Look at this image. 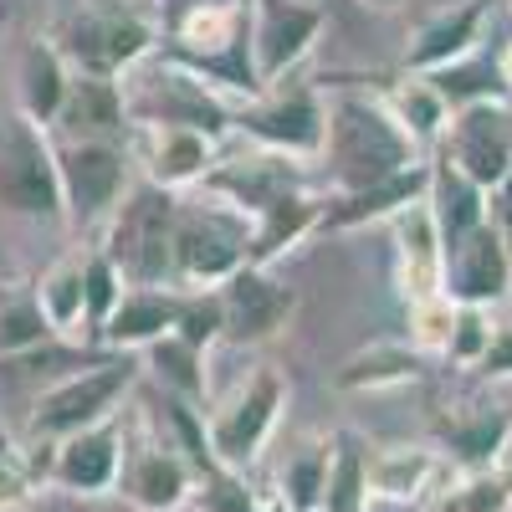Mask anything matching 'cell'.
Masks as SVG:
<instances>
[{"instance_id":"32","label":"cell","mask_w":512,"mask_h":512,"mask_svg":"<svg viewBox=\"0 0 512 512\" xmlns=\"http://www.w3.org/2000/svg\"><path fill=\"white\" fill-rule=\"evenodd\" d=\"M369 446L354 431H338L328 451V477L318 512H369Z\"/></svg>"},{"instance_id":"13","label":"cell","mask_w":512,"mask_h":512,"mask_svg":"<svg viewBox=\"0 0 512 512\" xmlns=\"http://www.w3.org/2000/svg\"><path fill=\"white\" fill-rule=\"evenodd\" d=\"M128 159H134L139 180H154L164 190H200L205 175L221 159V139L195 134V128H169V123H128Z\"/></svg>"},{"instance_id":"27","label":"cell","mask_w":512,"mask_h":512,"mask_svg":"<svg viewBox=\"0 0 512 512\" xmlns=\"http://www.w3.org/2000/svg\"><path fill=\"white\" fill-rule=\"evenodd\" d=\"M425 205L441 226V246L461 241L466 231H477L482 221H492V195L482 185H472L461 169L441 154H431V185H425Z\"/></svg>"},{"instance_id":"28","label":"cell","mask_w":512,"mask_h":512,"mask_svg":"<svg viewBox=\"0 0 512 512\" xmlns=\"http://www.w3.org/2000/svg\"><path fill=\"white\" fill-rule=\"evenodd\" d=\"M436 431H441V446L456 472H497L502 456L512 451V415L461 410V415L441 420Z\"/></svg>"},{"instance_id":"37","label":"cell","mask_w":512,"mask_h":512,"mask_svg":"<svg viewBox=\"0 0 512 512\" xmlns=\"http://www.w3.org/2000/svg\"><path fill=\"white\" fill-rule=\"evenodd\" d=\"M420 77L436 82V93L446 98L451 113L466 108V103H482V98H502V72H497V62H487L482 52L461 57V62H451V67H441V72H420Z\"/></svg>"},{"instance_id":"45","label":"cell","mask_w":512,"mask_h":512,"mask_svg":"<svg viewBox=\"0 0 512 512\" xmlns=\"http://www.w3.org/2000/svg\"><path fill=\"white\" fill-rule=\"evenodd\" d=\"M492 221H497V231H502V241H507V251H512V200L492 195Z\"/></svg>"},{"instance_id":"48","label":"cell","mask_w":512,"mask_h":512,"mask_svg":"<svg viewBox=\"0 0 512 512\" xmlns=\"http://www.w3.org/2000/svg\"><path fill=\"white\" fill-rule=\"evenodd\" d=\"M6 512H31V507H26V502H21V507H6Z\"/></svg>"},{"instance_id":"26","label":"cell","mask_w":512,"mask_h":512,"mask_svg":"<svg viewBox=\"0 0 512 512\" xmlns=\"http://www.w3.org/2000/svg\"><path fill=\"white\" fill-rule=\"evenodd\" d=\"M446 477V456L425 446H384L369 451V492L390 502H431Z\"/></svg>"},{"instance_id":"33","label":"cell","mask_w":512,"mask_h":512,"mask_svg":"<svg viewBox=\"0 0 512 512\" xmlns=\"http://www.w3.org/2000/svg\"><path fill=\"white\" fill-rule=\"evenodd\" d=\"M31 287H36V303H41V313H47V323H52L57 338L88 333V297H82V251H72V256H62V262H52Z\"/></svg>"},{"instance_id":"40","label":"cell","mask_w":512,"mask_h":512,"mask_svg":"<svg viewBox=\"0 0 512 512\" xmlns=\"http://www.w3.org/2000/svg\"><path fill=\"white\" fill-rule=\"evenodd\" d=\"M492 308H472V303H456V318H451V338H446V359L461 364V369H477L492 349Z\"/></svg>"},{"instance_id":"17","label":"cell","mask_w":512,"mask_h":512,"mask_svg":"<svg viewBox=\"0 0 512 512\" xmlns=\"http://www.w3.org/2000/svg\"><path fill=\"white\" fill-rule=\"evenodd\" d=\"M123 425L118 415L103 420V425H88L67 441L52 446L47 456V482L57 492H72V497H98V492H113L118 487V472H123Z\"/></svg>"},{"instance_id":"18","label":"cell","mask_w":512,"mask_h":512,"mask_svg":"<svg viewBox=\"0 0 512 512\" xmlns=\"http://www.w3.org/2000/svg\"><path fill=\"white\" fill-rule=\"evenodd\" d=\"M308 185V164L303 159H287V154H272V149H246V154H231V159H216V169L205 175V190L226 195L236 210L256 216L262 205H272L277 195Z\"/></svg>"},{"instance_id":"24","label":"cell","mask_w":512,"mask_h":512,"mask_svg":"<svg viewBox=\"0 0 512 512\" xmlns=\"http://www.w3.org/2000/svg\"><path fill=\"white\" fill-rule=\"evenodd\" d=\"M175 313H180V287H128L108 323L98 328V344H108L113 354L149 349L154 338L175 333Z\"/></svg>"},{"instance_id":"34","label":"cell","mask_w":512,"mask_h":512,"mask_svg":"<svg viewBox=\"0 0 512 512\" xmlns=\"http://www.w3.org/2000/svg\"><path fill=\"white\" fill-rule=\"evenodd\" d=\"M149 354V369H154V379L164 384L175 400H185V405H205V349H195V344H185L180 333H164V338H154V344L144 349Z\"/></svg>"},{"instance_id":"12","label":"cell","mask_w":512,"mask_h":512,"mask_svg":"<svg viewBox=\"0 0 512 512\" xmlns=\"http://www.w3.org/2000/svg\"><path fill=\"white\" fill-rule=\"evenodd\" d=\"M328 16L313 0H251V57H256V77L262 88L287 82L303 57L318 47Z\"/></svg>"},{"instance_id":"15","label":"cell","mask_w":512,"mask_h":512,"mask_svg":"<svg viewBox=\"0 0 512 512\" xmlns=\"http://www.w3.org/2000/svg\"><path fill=\"white\" fill-rule=\"evenodd\" d=\"M195 461L175 441H144V446H123V472L118 492L134 502L139 512H180L195 497Z\"/></svg>"},{"instance_id":"7","label":"cell","mask_w":512,"mask_h":512,"mask_svg":"<svg viewBox=\"0 0 512 512\" xmlns=\"http://www.w3.org/2000/svg\"><path fill=\"white\" fill-rule=\"evenodd\" d=\"M236 134H246L256 149L318 164L328 139V98L313 82H272L256 98L236 103Z\"/></svg>"},{"instance_id":"5","label":"cell","mask_w":512,"mask_h":512,"mask_svg":"<svg viewBox=\"0 0 512 512\" xmlns=\"http://www.w3.org/2000/svg\"><path fill=\"white\" fill-rule=\"evenodd\" d=\"M251 262V216L226 195H180L175 210V287H221Z\"/></svg>"},{"instance_id":"3","label":"cell","mask_w":512,"mask_h":512,"mask_svg":"<svg viewBox=\"0 0 512 512\" xmlns=\"http://www.w3.org/2000/svg\"><path fill=\"white\" fill-rule=\"evenodd\" d=\"M128 123H169V128H195V134L226 139L236 128V103L210 88L200 72H190L175 57H144L118 77Z\"/></svg>"},{"instance_id":"25","label":"cell","mask_w":512,"mask_h":512,"mask_svg":"<svg viewBox=\"0 0 512 512\" xmlns=\"http://www.w3.org/2000/svg\"><path fill=\"white\" fill-rule=\"evenodd\" d=\"M67 82H72V67L57 52V41L31 36L16 57V113L41 123V128H52L57 113H62V98H67Z\"/></svg>"},{"instance_id":"42","label":"cell","mask_w":512,"mask_h":512,"mask_svg":"<svg viewBox=\"0 0 512 512\" xmlns=\"http://www.w3.org/2000/svg\"><path fill=\"white\" fill-rule=\"evenodd\" d=\"M36 482H41V472H36V461H31V446H21L6 425H0V512L21 507Z\"/></svg>"},{"instance_id":"35","label":"cell","mask_w":512,"mask_h":512,"mask_svg":"<svg viewBox=\"0 0 512 512\" xmlns=\"http://www.w3.org/2000/svg\"><path fill=\"white\" fill-rule=\"evenodd\" d=\"M328 451H333V441H318V436H308L297 451H287V461L277 466L282 512H318L323 477H328Z\"/></svg>"},{"instance_id":"41","label":"cell","mask_w":512,"mask_h":512,"mask_svg":"<svg viewBox=\"0 0 512 512\" xmlns=\"http://www.w3.org/2000/svg\"><path fill=\"white\" fill-rule=\"evenodd\" d=\"M451 318H456V303L446 292L436 297H415L405 303V323H410V344L420 354H446V338H451Z\"/></svg>"},{"instance_id":"6","label":"cell","mask_w":512,"mask_h":512,"mask_svg":"<svg viewBox=\"0 0 512 512\" xmlns=\"http://www.w3.org/2000/svg\"><path fill=\"white\" fill-rule=\"evenodd\" d=\"M139 369L123 359H98L88 369H77L67 379H57L52 390H41L36 405H31V420H26V441L31 446H57L88 425H103L118 415V405L134 390Z\"/></svg>"},{"instance_id":"47","label":"cell","mask_w":512,"mask_h":512,"mask_svg":"<svg viewBox=\"0 0 512 512\" xmlns=\"http://www.w3.org/2000/svg\"><path fill=\"white\" fill-rule=\"evenodd\" d=\"M364 6H374V11H400L405 0H364Z\"/></svg>"},{"instance_id":"31","label":"cell","mask_w":512,"mask_h":512,"mask_svg":"<svg viewBox=\"0 0 512 512\" xmlns=\"http://www.w3.org/2000/svg\"><path fill=\"white\" fill-rule=\"evenodd\" d=\"M384 103H390V113L400 118V128H405V134H410L425 154H436V144H441V134H446V123H451V108H446V98L436 93L431 77L405 72L400 82H390Z\"/></svg>"},{"instance_id":"38","label":"cell","mask_w":512,"mask_h":512,"mask_svg":"<svg viewBox=\"0 0 512 512\" xmlns=\"http://www.w3.org/2000/svg\"><path fill=\"white\" fill-rule=\"evenodd\" d=\"M175 333L195 349H216L226 338V308H221V287H180V313H175Z\"/></svg>"},{"instance_id":"21","label":"cell","mask_w":512,"mask_h":512,"mask_svg":"<svg viewBox=\"0 0 512 512\" xmlns=\"http://www.w3.org/2000/svg\"><path fill=\"white\" fill-rule=\"evenodd\" d=\"M487 11L492 0H456V6H441L431 21H420V31L405 47V72H441L461 57H472L487 26Z\"/></svg>"},{"instance_id":"36","label":"cell","mask_w":512,"mask_h":512,"mask_svg":"<svg viewBox=\"0 0 512 512\" xmlns=\"http://www.w3.org/2000/svg\"><path fill=\"white\" fill-rule=\"evenodd\" d=\"M425 512H512V477L502 472H451V482L425 502Z\"/></svg>"},{"instance_id":"46","label":"cell","mask_w":512,"mask_h":512,"mask_svg":"<svg viewBox=\"0 0 512 512\" xmlns=\"http://www.w3.org/2000/svg\"><path fill=\"white\" fill-rule=\"evenodd\" d=\"M497 72H502V93L512 98V41L502 47V57H497Z\"/></svg>"},{"instance_id":"4","label":"cell","mask_w":512,"mask_h":512,"mask_svg":"<svg viewBox=\"0 0 512 512\" xmlns=\"http://www.w3.org/2000/svg\"><path fill=\"white\" fill-rule=\"evenodd\" d=\"M57 52L72 72L93 77H123L159 47V21L139 11L134 0H77L52 31Z\"/></svg>"},{"instance_id":"49","label":"cell","mask_w":512,"mask_h":512,"mask_svg":"<svg viewBox=\"0 0 512 512\" xmlns=\"http://www.w3.org/2000/svg\"><path fill=\"white\" fill-rule=\"evenodd\" d=\"M236 6H246V11H251V0H236Z\"/></svg>"},{"instance_id":"39","label":"cell","mask_w":512,"mask_h":512,"mask_svg":"<svg viewBox=\"0 0 512 512\" xmlns=\"http://www.w3.org/2000/svg\"><path fill=\"white\" fill-rule=\"evenodd\" d=\"M128 292L123 272L108 262L103 246L82 251V297H88V338H98V328L108 323V313L118 308V297Z\"/></svg>"},{"instance_id":"20","label":"cell","mask_w":512,"mask_h":512,"mask_svg":"<svg viewBox=\"0 0 512 512\" xmlns=\"http://www.w3.org/2000/svg\"><path fill=\"white\" fill-rule=\"evenodd\" d=\"M52 139H108L123 144L128 139V103L118 77H93V72H72L67 98L57 123L47 128Z\"/></svg>"},{"instance_id":"1","label":"cell","mask_w":512,"mask_h":512,"mask_svg":"<svg viewBox=\"0 0 512 512\" xmlns=\"http://www.w3.org/2000/svg\"><path fill=\"white\" fill-rule=\"evenodd\" d=\"M328 98V139H323V175L333 185V195H349V190H364L374 180H390L410 164H425V154L400 118L390 113V103L374 98V93H359V88H333L323 93Z\"/></svg>"},{"instance_id":"29","label":"cell","mask_w":512,"mask_h":512,"mask_svg":"<svg viewBox=\"0 0 512 512\" xmlns=\"http://www.w3.org/2000/svg\"><path fill=\"white\" fill-rule=\"evenodd\" d=\"M52 323L36 303V287L0 282V364H26L52 349Z\"/></svg>"},{"instance_id":"14","label":"cell","mask_w":512,"mask_h":512,"mask_svg":"<svg viewBox=\"0 0 512 512\" xmlns=\"http://www.w3.org/2000/svg\"><path fill=\"white\" fill-rule=\"evenodd\" d=\"M446 272H441V292L451 303H472V308H492L512 292V251L497 231V221H482L477 231H466L461 241L441 246Z\"/></svg>"},{"instance_id":"23","label":"cell","mask_w":512,"mask_h":512,"mask_svg":"<svg viewBox=\"0 0 512 512\" xmlns=\"http://www.w3.org/2000/svg\"><path fill=\"white\" fill-rule=\"evenodd\" d=\"M431 185V159L425 164H410L390 180H374L364 190H349V195H328L323 205V231H359V226H374V221H390L395 210L415 205Z\"/></svg>"},{"instance_id":"19","label":"cell","mask_w":512,"mask_h":512,"mask_svg":"<svg viewBox=\"0 0 512 512\" xmlns=\"http://www.w3.org/2000/svg\"><path fill=\"white\" fill-rule=\"evenodd\" d=\"M395 236V277H400V297L415 303V297H436L441 292V272H446V256H441V226L431 216L425 195L405 210H395L390 221Z\"/></svg>"},{"instance_id":"8","label":"cell","mask_w":512,"mask_h":512,"mask_svg":"<svg viewBox=\"0 0 512 512\" xmlns=\"http://www.w3.org/2000/svg\"><path fill=\"white\" fill-rule=\"evenodd\" d=\"M0 216L21 221H67L62 175H57V144L41 123L11 118L0 128Z\"/></svg>"},{"instance_id":"16","label":"cell","mask_w":512,"mask_h":512,"mask_svg":"<svg viewBox=\"0 0 512 512\" xmlns=\"http://www.w3.org/2000/svg\"><path fill=\"white\" fill-rule=\"evenodd\" d=\"M221 308H226V338L231 344H267L277 338L292 313H297V292L272 277V267H241L221 282Z\"/></svg>"},{"instance_id":"2","label":"cell","mask_w":512,"mask_h":512,"mask_svg":"<svg viewBox=\"0 0 512 512\" xmlns=\"http://www.w3.org/2000/svg\"><path fill=\"white\" fill-rule=\"evenodd\" d=\"M175 210L180 195L134 180L103 221V251L128 287H175Z\"/></svg>"},{"instance_id":"10","label":"cell","mask_w":512,"mask_h":512,"mask_svg":"<svg viewBox=\"0 0 512 512\" xmlns=\"http://www.w3.org/2000/svg\"><path fill=\"white\" fill-rule=\"evenodd\" d=\"M57 144V175H62V200L72 226H103L108 210L134 185V159L128 144L108 139H52Z\"/></svg>"},{"instance_id":"9","label":"cell","mask_w":512,"mask_h":512,"mask_svg":"<svg viewBox=\"0 0 512 512\" xmlns=\"http://www.w3.org/2000/svg\"><path fill=\"white\" fill-rule=\"evenodd\" d=\"M282 410H287V379L277 374V364H256L236 384V395L205 420V436H210V456H216V466H231V472L251 466L256 456L267 451Z\"/></svg>"},{"instance_id":"44","label":"cell","mask_w":512,"mask_h":512,"mask_svg":"<svg viewBox=\"0 0 512 512\" xmlns=\"http://www.w3.org/2000/svg\"><path fill=\"white\" fill-rule=\"evenodd\" d=\"M487 379H512V323H497V333H492V349H487V359L477 364Z\"/></svg>"},{"instance_id":"11","label":"cell","mask_w":512,"mask_h":512,"mask_svg":"<svg viewBox=\"0 0 512 512\" xmlns=\"http://www.w3.org/2000/svg\"><path fill=\"white\" fill-rule=\"evenodd\" d=\"M436 154L451 159L472 185L497 195L507 185V175H512V103L482 98V103L456 108L441 144H436Z\"/></svg>"},{"instance_id":"30","label":"cell","mask_w":512,"mask_h":512,"mask_svg":"<svg viewBox=\"0 0 512 512\" xmlns=\"http://www.w3.org/2000/svg\"><path fill=\"white\" fill-rule=\"evenodd\" d=\"M425 354L415 344H369L359 354H349L333 374V390L344 395H364V390H395V384L420 379Z\"/></svg>"},{"instance_id":"43","label":"cell","mask_w":512,"mask_h":512,"mask_svg":"<svg viewBox=\"0 0 512 512\" xmlns=\"http://www.w3.org/2000/svg\"><path fill=\"white\" fill-rule=\"evenodd\" d=\"M200 512H262L246 487L241 472H231V466H210V472L195 482V497H190Z\"/></svg>"},{"instance_id":"22","label":"cell","mask_w":512,"mask_h":512,"mask_svg":"<svg viewBox=\"0 0 512 512\" xmlns=\"http://www.w3.org/2000/svg\"><path fill=\"white\" fill-rule=\"evenodd\" d=\"M323 205H328V195H318L313 185H297L256 210L251 216V267L282 262L292 246H303L313 231H323Z\"/></svg>"}]
</instances>
